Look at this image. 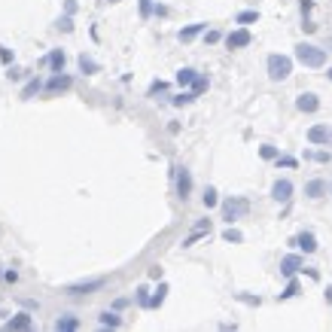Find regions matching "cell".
Instances as JSON below:
<instances>
[{"label": "cell", "instance_id": "1", "mask_svg": "<svg viewBox=\"0 0 332 332\" xmlns=\"http://www.w3.org/2000/svg\"><path fill=\"white\" fill-rule=\"evenodd\" d=\"M295 58L305 67H323L326 64V49L320 46H311V43H299L295 46Z\"/></svg>", "mask_w": 332, "mask_h": 332}, {"label": "cell", "instance_id": "2", "mask_svg": "<svg viewBox=\"0 0 332 332\" xmlns=\"http://www.w3.org/2000/svg\"><path fill=\"white\" fill-rule=\"evenodd\" d=\"M290 74H293V61H290L287 55H268V76H271L274 82L287 79Z\"/></svg>", "mask_w": 332, "mask_h": 332}, {"label": "cell", "instance_id": "3", "mask_svg": "<svg viewBox=\"0 0 332 332\" xmlns=\"http://www.w3.org/2000/svg\"><path fill=\"white\" fill-rule=\"evenodd\" d=\"M247 201H244V198H229V201H225L222 204V217L225 220H229V222H235V220H241L244 214H247Z\"/></svg>", "mask_w": 332, "mask_h": 332}, {"label": "cell", "instance_id": "4", "mask_svg": "<svg viewBox=\"0 0 332 332\" xmlns=\"http://www.w3.org/2000/svg\"><path fill=\"white\" fill-rule=\"evenodd\" d=\"M104 284H107V277H92V281H79V284H71L67 287V295H85L92 290H101Z\"/></svg>", "mask_w": 332, "mask_h": 332}, {"label": "cell", "instance_id": "5", "mask_svg": "<svg viewBox=\"0 0 332 332\" xmlns=\"http://www.w3.org/2000/svg\"><path fill=\"white\" fill-rule=\"evenodd\" d=\"M250 31L247 28H238V31H232L229 37H225V43H229V49H244V46H250Z\"/></svg>", "mask_w": 332, "mask_h": 332}, {"label": "cell", "instance_id": "6", "mask_svg": "<svg viewBox=\"0 0 332 332\" xmlns=\"http://www.w3.org/2000/svg\"><path fill=\"white\" fill-rule=\"evenodd\" d=\"M189 192H192V174H189L186 168H180V174H177V195L186 201Z\"/></svg>", "mask_w": 332, "mask_h": 332}, {"label": "cell", "instance_id": "7", "mask_svg": "<svg viewBox=\"0 0 332 332\" xmlns=\"http://www.w3.org/2000/svg\"><path fill=\"white\" fill-rule=\"evenodd\" d=\"M290 195H293V183L290 180H277L271 186V198L274 201H290Z\"/></svg>", "mask_w": 332, "mask_h": 332}, {"label": "cell", "instance_id": "8", "mask_svg": "<svg viewBox=\"0 0 332 332\" xmlns=\"http://www.w3.org/2000/svg\"><path fill=\"white\" fill-rule=\"evenodd\" d=\"M299 268H302V256H284L281 259V274L284 277H293Z\"/></svg>", "mask_w": 332, "mask_h": 332}, {"label": "cell", "instance_id": "9", "mask_svg": "<svg viewBox=\"0 0 332 332\" xmlns=\"http://www.w3.org/2000/svg\"><path fill=\"white\" fill-rule=\"evenodd\" d=\"M295 107H299L302 113H314V110H317L320 107V101H317V95H299V101H295Z\"/></svg>", "mask_w": 332, "mask_h": 332}, {"label": "cell", "instance_id": "10", "mask_svg": "<svg viewBox=\"0 0 332 332\" xmlns=\"http://www.w3.org/2000/svg\"><path fill=\"white\" fill-rule=\"evenodd\" d=\"M308 141H311V144H329V128H326V125H314V128L308 131Z\"/></svg>", "mask_w": 332, "mask_h": 332}, {"label": "cell", "instance_id": "11", "mask_svg": "<svg viewBox=\"0 0 332 332\" xmlns=\"http://www.w3.org/2000/svg\"><path fill=\"white\" fill-rule=\"evenodd\" d=\"M326 189H329V183H326V180H311V183L305 186V195H308V198H320Z\"/></svg>", "mask_w": 332, "mask_h": 332}, {"label": "cell", "instance_id": "12", "mask_svg": "<svg viewBox=\"0 0 332 332\" xmlns=\"http://www.w3.org/2000/svg\"><path fill=\"white\" fill-rule=\"evenodd\" d=\"M295 244H299L305 253H314V250H317V238H314L311 232H302L299 238H295Z\"/></svg>", "mask_w": 332, "mask_h": 332}, {"label": "cell", "instance_id": "13", "mask_svg": "<svg viewBox=\"0 0 332 332\" xmlns=\"http://www.w3.org/2000/svg\"><path fill=\"white\" fill-rule=\"evenodd\" d=\"M49 67H52L55 74L64 71V52H61V49H52V52H49Z\"/></svg>", "mask_w": 332, "mask_h": 332}, {"label": "cell", "instance_id": "14", "mask_svg": "<svg viewBox=\"0 0 332 332\" xmlns=\"http://www.w3.org/2000/svg\"><path fill=\"white\" fill-rule=\"evenodd\" d=\"M55 329L58 332H74V329H79V320L76 317H58L55 320Z\"/></svg>", "mask_w": 332, "mask_h": 332}, {"label": "cell", "instance_id": "15", "mask_svg": "<svg viewBox=\"0 0 332 332\" xmlns=\"http://www.w3.org/2000/svg\"><path fill=\"white\" fill-rule=\"evenodd\" d=\"M31 323H34V320L28 317V314H15V317L6 323V329H31Z\"/></svg>", "mask_w": 332, "mask_h": 332}, {"label": "cell", "instance_id": "16", "mask_svg": "<svg viewBox=\"0 0 332 332\" xmlns=\"http://www.w3.org/2000/svg\"><path fill=\"white\" fill-rule=\"evenodd\" d=\"M61 89H71V76H52L49 79V92H61Z\"/></svg>", "mask_w": 332, "mask_h": 332}, {"label": "cell", "instance_id": "17", "mask_svg": "<svg viewBox=\"0 0 332 332\" xmlns=\"http://www.w3.org/2000/svg\"><path fill=\"white\" fill-rule=\"evenodd\" d=\"M201 31H204V25H201V22H198V25H189V28H183V31H180V40H183V43H189L192 37H198Z\"/></svg>", "mask_w": 332, "mask_h": 332}, {"label": "cell", "instance_id": "18", "mask_svg": "<svg viewBox=\"0 0 332 332\" xmlns=\"http://www.w3.org/2000/svg\"><path fill=\"white\" fill-rule=\"evenodd\" d=\"M98 323H101V326H119L122 320H119V314H113V311H101Z\"/></svg>", "mask_w": 332, "mask_h": 332}, {"label": "cell", "instance_id": "19", "mask_svg": "<svg viewBox=\"0 0 332 332\" xmlns=\"http://www.w3.org/2000/svg\"><path fill=\"white\" fill-rule=\"evenodd\" d=\"M195 71H192V67H183V71H177V82L180 85H189V82H195Z\"/></svg>", "mask_w": 332, "mask_h": 332}, {"label": "cell", "instance_id": "20", "mask_svg": "<svg viewBox=\"0 0 332 332\" xmlns=\"http://www.w3.org/2000/svg\"><path fill=\"white\" fill-rule=\"evenodd\" d=\"M204 207H207V211H211V207H217V189H211V186H207V192H204Z\"/></svg>", "mask_w": 332, "mask_h": 332}, {"label": "cell", "instance_id": "21", "mask_svg": "<svg viewBox=\"0 0 332 332\" xmlns=\"http://www.w3.org/2000/svg\"><path fill=\"white\" fill-rule=\"evenodd\" d=\"M165 293H168V287L162 284V287H159V293H155V295H152V299H149V308H159V305L165 302Z\"/></svg>", "mask_w": 332, "mask_h": 332}, {"label": "cell", "instance_id": "22", "mask_svg": "<svg viewBox=\"0 0 332 332\" xmlns=\"http://www.w3.org/2000/svg\"><path fill=\"white\" fill-rule=\"evenodd\" d=\"M195 98H198L195 92H183V95H177V98H174V104H177V107H183V104H192Z\"/></svg>", "mask_w": 332, "mask_h": 332}, {"label": "cell", "instance_id": "23", "mask_svg": "<svg viewBox=\"0 0 332 332\" xmlns=\"http://www.w3.org/2000/svg\"><path fill=\"white\" fill-rule=\"evenodd\" d=\"M250 22H259V12H238V25H250Z\"/></svg>", "mask_w": 332, "mask_h": 332}, {"label": "cell", "instance_id": "24", "mask_svg": "<svg viewBox=\"0 0 332 332\" xmlns=\"http://www.w3.org/2000/svg\"><path fill=\"white\" fill-rule=\"evenodd\" d=\"M40 92V79H31L28 85H25V92H22V98H31V95H37Z\"/></svg>", "mask_w": 332, "mask_h": 332}, {"label": "cell", "instance_id": "25", "mask_svg": "<svg viewBox=\"0 0 332 332\" xmlns=\"http://www.w3.org/2000/svg\"><path fill=\"white\" fill-rule=\"evenodd\" d=\"M295 293H299V281H290V284H287V290L281 293V299H293Z\"/></svg>", "mask_w": 332, "mask_h": 332}, {"label": "cell", "instance_id": "26", "mask_svg": "<svg viewBox=\"0 0 332 332\" xmlns=\"http://www.w3.org/2000/svg\"><path fill=\"white\" fill-rule=\"evenodd\" d=\"M79 67H82L85 74H92V71H98V64H95L92 58H85V55H79Z\"/></svg>", "mask_w": 332, "mask_h": 332}, {"label": "cell", "instance_id": "27", "mask_svg": "<svg viewBox=\"0 0 332 332\" xmlns=\"http://www.w3.org/2000/svg\"><path fill=\"white\" fill-rule=\"evenodd\" d=\"M259 155H262V159H277V149L271 144H265V147H259Z\"/></svg>", "mask_w": 332, "mask_h": 332}, {"label": "cell", "instance_id": "28", "mask_svg": "<svg viewBox=\"0 0 332 332\" xmlns=\"http://www.w3.org/2000/svg\"><path fill=\"white\" fill-rule=\"evenodd\" d=\"M222 238L229 241V244H238V241H241V232H235V229H225V232H222Z\"/></svg>", "mask_w": 332, "mask_h": 332}, {"label": "cell", "instance_id": "29", "mask_svg": "<svg viewBox=\"0 0 332 332\" xmlns=\"http://www.w3.org/2000/svg\"><path fill=\"white\" fill-rule=\"evenodd\" d=\"M207 89V79H201V76H195V89H192V92H195V95H201Z\"/></svg>", "mask_w": 332, "mask_h": 332}, {"label": "cell", "instance_id": "30", "mask_svg": "<svg viewBox=\"0 0 332 332\" xmlns=\"http://www.w3.org/2000/svg\"><path fill=\"white\" fill-rule=\"evenodd\" d=\"M137 302H141V305H147V308H149V295H147V290H144V287L137 290Z\"/></svg>", "mask_w": 332, "mask_h": 332}, {"label": "cell", "instance_id": "31", "mask_svg": "<svg viewBox=\"0 0 332 332\" xmlns=\"http://www.w3.org/2000/svg\"><path fill=\"white\" fill-rule=\"evenodd\" d=\"M308 159H317V162H329V152H308Z\"/></svg>", "mask_w": 332, "mask_h": 332}, {"label": "cell", "instance_id": "32", "mask_svg": "<svg viewBox=\"0 0 332 332\" xmlns=\"http://www.w3.org/2000/svg\"><path fill=\"white\" fill-rule=\"evenodd\" d=\"M281 165L284 168H295V159H281V155H277V168H281Z\"/></svg>", "mask_w": 332, "mask_h": 332}, {"label": "cell", "instance_id": "33", "mask_svg": "<svg viewBox=\"0 0 332 332\" xmlns=\"http://www.w3.org/2000/svg\"><path fill=\"white\" fill-rule=\"evenodd\" d=\"M149 9H152V0H141V15H149Z\"/></svg>", "mask_w": 332, "mask_h": 332}, {"label": "cell", "instance_id": "34", "mask_svg": "<svg viewBox=\"0 0 332 332\" xmlns=\"http://www.w3.org/2000/svg\"><path fill=\"white\" fill-rule=\"evenodd\" d=\"M326 302H332V287H329V290H326Z\"/></svg>", "mask_w": 332, "mask_h": 332}, {"label": "cell", "instance_id": "35", "mask_svg": "<svg viewBox=\"0 0 332 332\" xmlns=\"http://www.w3.org/2000/svg\"><path fill=\"white\" fill-rule=\"evenodd\" d=\"M326 76H329V82H332V67H329V74H326Z\"/></svg>", "mask_w": 332, "mask_h": 332}, {"label": "cell", "instance_id": "36", "mask_svg": "<svg viewBox=\"0 0 332 332\" xmlns=\"http://www.w3.org/2000/svg\"><path fill=\"white\" fill-rule=\"evenodd\" d=\"M110 3H116V0H110Z\"/></svg>", "mask_w": 332, "mask_h": 332}, {"label": "cell", "instance_id": "37", "mask_svg": "<svg viewBox=\"0 0 332 332\" xmlns=\"http://www.w3.org/2000/svg\"><path fill=\"white\" fill-rule=\"evenodd\" d=\"M329 192H332V186H329Z\"/></svg>", "mask_w": 332, "mask_h": 332}]
</instances>
